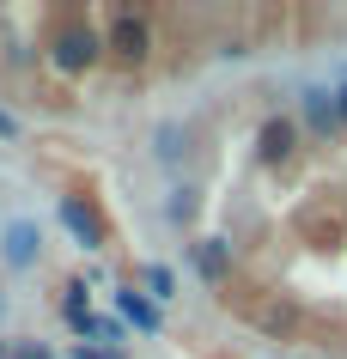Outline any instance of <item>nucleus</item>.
<instances>
[{"label": "nucleus", "mask_w": 347, "mask_h": 359, "mask_svg": "<svg viewBox=\"0 0 347 359\" xmlns=\"http://www.w3.org/2000/svg\"><path fill=\"white\" fill-rule=\"evenodd\" d=\"M61 317H67V329H79V323L92 317V311H86V280H67V286H61Z\"/></svg>", "instance_id": "10"}, {"label": "nucleus", "mask_w": 347, "mask_h": 359, "mask_svg": "<svg viewBox=\"0 0 347 359\" xmlns=\"http://www.w3.org/2000/svg\"><path fill=\"white\" fill-rule=\"evenodd\" d=\"M189 213H195V189H177L171 195V219H189Z\"/></svg>", "instance_id": "12"}, {"label": "nucleus", "mask_w": 347, "mask_h": 359, "mask_svg": "<svg viewBox=\"0 0 347 359\" xmlns=\"http://www.w3.org/2000/svg\"><path fill=\"white\" fill-rule=\"evenodd\" d=\"M49 61H55L61 74H92L97 61H104V37H97L92 25L74 13V19L61 25L55 37H49Z\"/></svg>", "instance_id": "2"}, {"label": "nucleus", "mask_w": 347, "mask_h": 359, "mask_svg": "<svg viewBox=\"0 0 347 359\" xmlns=\"http://www.w3.org/2000/svg\"><path fill=\"white\" fill-rule=\"evenodd\" d=\"M0 359H19V353H13V347H0Z\"/></svg>", "instance_id": "16"}, {"label": "nucleus", "mask_w": 347, "mask_h": 359, "mask_svg": "<svg viewBox=\"0 0 347 359\" xmlns=\"http://www.w3.org/2000/svg\"><path fill=\"white\" fill-rule=\"evenodd\" d=\"M189 262H195V274L207 286H226L231 280V250H226V238H195L189 244Z\"/></svg>", "instance_id": "6"}, {"label": "nucleus", "mask_w": 347, "mask_h": 359, "mask_svg": "<svg viewBox=\"0 0 347 359\" xmlns=\"http://www.w3.org/2000/svg\"><path fill=\"white\" fill-rule=\"evenodd\" d=\"M299 147H305V134H299V116H268V122L256 128V165H262V170H280Z\"/></svg>", "instance_id": "3"}, {"label": "nucleus", "mask_w": 347, "mask_h": 359, "mask_svg": "<svg viewBox=\"0 0 347 359\" xmlns=\"http://www.w3.org/2000/svg\"><path fill=\"white\" fill-rule=\"evenodd\" d=\"M74 359H116V353H97V347H74Z\"/></svg>", "instance_id": "14"}, {"label": "nucleus", "mask_w": 347, "mask_h": 359, "mask_svg": "<svg viewBox=\"0 0 347 359\" xmlns=\"http://www.w3.org/2000/svg\"><path fill=\"white\" fill-rule=\"evenodd\" d=\"M0 256H6V268H31L37 262V226H6V238H0Z\"/></svg>", "instance_id": "8"}, {"label": "nucleus", "mask_w": 347, "mask_h": 359, "mask_svg": "<svg viewBox=\"0 0 347 359\" xmlns=\"http://www.w3.org/2000/svg\"><path fill=\"white\" fill-rule=\"evenodd\" d=\"M74 335H104V341H122V323H116V317H86V323L74 329Z\"/></svg>", "instance_id": "11"}, {"label": "nucleus", "mask_w": 347, "mask_h": 359, "mask_svg": "<svg viewBox=\"0 0 347 359\" xmlns=\"http://www.w3.org/2000/svg\"><path fill=\"white\" fill-rule=\"evenodd\" d=\"M305 104H299V134H311V140H317V147H329V140H335V134H341V122H335V97H329V86H305Z\"/></svg>", "instance_id": "5"}, {"label": "nucleus", "mask_w": 347, "mask_h": 359, "mask_svg": "<svg viewBox=\"0 0 347 359\" xmlns=\"http://www.w3.org/2000/svg\"><path fill=\"white\" fill-rule=\"evenodd\" d=\"M61 226L79 238V250H110V226L97 219V208L86 195H61Z\"/></svg>", "instance_id": "4"}, {"label": "nucleus", "mask_w": 347, "mask_h": 359, "mask_svg": "<svg viewBox=\"0 0 347 359\" xmlns=\"http://www.w3.org/2000/svg\"><path fill=\"white\" fill-rule=\"evenodd\" d=\"M0 134H6V140H13V116H6V110H0Z\"/></svg>", "instance_id": "15"}, {"label": "nucleus", "mask_w": 347, "mask_h": 359, "mask_svg": "<svg viewBox=\"0 0 347 359\" xmlns=\"http://www.w3.org/2000/svg\"><path fill=\"white\" fill-rule=\"evenodd\" d=\"M116 311L135 323V329H147V335H158V304L140 292V286H116Z\"/></svg>", "instance_id": "7"}, {"label": "nucleus", "mask_w": 347, "mask_h": 359, "mask_svg": "<svg viewBox=\"0 0 347 359\" xmlns=\"http://www.w3.org/2000/svg\"><path fill=\"white\" fill-rule=\"evenodd\" d=\"M140 292H147V299H158V304H165V299H171V292H177L171 268H165V262H147V268H140Z\"/></svg>", "instance_id": "9"}, {"label": "nucleus", "mask_w": 347, "mask_h": 359, "mask_svg": "<svg viewBox=\"0 0 347 359\" xmlns=\"http://www.w3.org/2000/svg\"><path fill=\"white\" fill-rule=\"evenodd\" d=\"M97 37H104V55L122 61V67H140V61H153V49H158L153 19H147L140 6H122V13H110V25H104Z\"/></svg>", "instance_id": "1"}, {"label": "nucleus", "mask_w": 347, "mask_h": 359, "mask_svg": "<svg viewBox=\"0 0 347 359\" xmlns=\"http://www.w3.org/2000/svg\"><path fill=\"white\" fill-rule=\"evenodd\" d=\"M329 97H335V122H341V128H347V79H341V86H335V92H329Z\"/></svg>", "instance_id": "13"}]
</instances>
